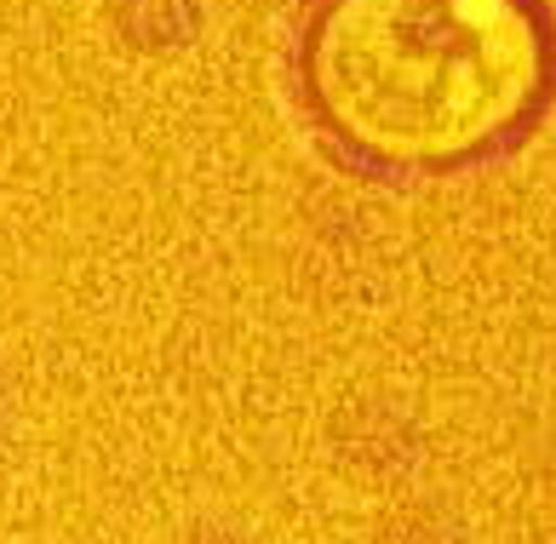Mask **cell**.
<instances>
[{
	"label": "cell",
	"mask_w": 556,
	"mask_h": 544,
	"mask_svg": "<svg viewBox=\"0 0 556 544\" xmlns=\"http://www.w3.org/2000/svg\"><path fill=\"white\" fill-rule=\"evenodd\" d=\"M299 69L350 155L430 173L528 127L551 87V29L533 0H327Z\"/></svg>",
	"instance_id": "obj_1"
}]
</instances>
